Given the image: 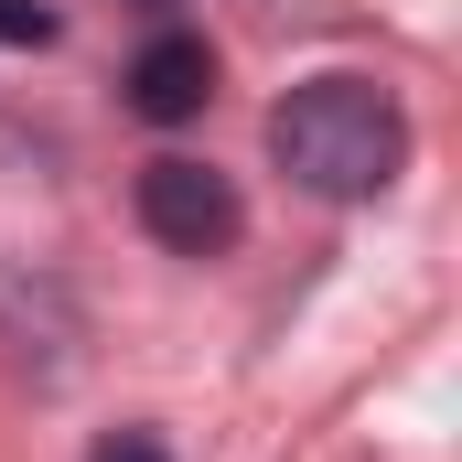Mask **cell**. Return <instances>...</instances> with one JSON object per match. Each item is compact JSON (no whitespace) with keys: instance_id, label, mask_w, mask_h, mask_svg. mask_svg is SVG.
Wrapping results in <instances>:
<instances>
[{"instance_id":"7a4b0ae2","label":"cell","mask_w":462,"mask_h":462,"mask_svg":"<svg viewBox=\"0 0 462 462\" xmlns=\"http://www.w3.org/2000/svg\"><path fill=\"white\" fill-rule=\"evenodd\" d=\"M140 226L162 236L172 258H226L236 236H247V205H236V183L216 172V162L162 151V162L140 172Z\"/></svg>"},{"instance_id":"3957f363","label":"cell","mask_w":462,"mask_h":462,"mask_svg":"<svg viewBox=\"0 0 462 462\" xmlns=\"http://www.w3.org/2000/svg\"><path fill=\"white\" fill-rule=\"evenodd\" d=\"M205 97H216V43L205 32H162V43L129 54V118L183 129V118H205Z\"/></svg>"},{"instance_id":"277c9868","label":"cell","mask_w":462,"mask_h":462,"mask_svg":"<svg viewBox=\"0 0 462 462\" xmlns=\"http://www.w3.org/2000/svg\"><path fill=\"white\" fill-rule=\"evenodd\" d=\"M0 43H54V11L43 0H0Z\"/></svg>"},{"instance_id":"5b68a950","label":"cell","mask_w":462,"mask_h":462,"mask_svg":"<svg viewBox=\"0 0 462 462\" xmlns=\"http://www.w3.org/2000/svg\"><path fill=\"white\" fill-rule=\"evenodd\" d=\"M87 462H172V452H162L151 430H108V441H97V452H87Z\"/></svg>"},{"instance_id":"6da1fadb","label":"cell","mask_w":462,"mask_h":462,"mask_svg":"<svg viewBox=\"0 0 462 462\" xmlns=\"http://www.w3.org/2000/svg\"><path fill=\"white\" fill-rule=\"evenodd\" d=\"M269 151H280V172L301 194L365 205V194H387L409 172V118H398V97L376 76H312V87H291L269 108Z\"/></svg>"}]
</instances>
